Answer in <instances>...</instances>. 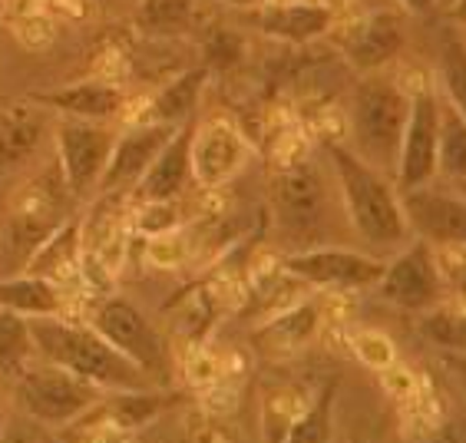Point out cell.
I'll return each instance as SVG.
<instances>
[{"label": "cell", "instance_id": "obj_1", "mask_svg": "<svg viewBox=\"0 0 466 443\" xmlns=\"http://www.w3.org/2000/svg\"><path fill=\"white\" fill-rule=\"evenodd\" d=\"M34 347L50 364H60L76 378L90 380L103 390H146L159 388L143 367H136L123 351H116L96 327L63 321L56 315L27 317Z\"/></svg>", "mask_w": 466, "mask_h": 443}, {"label": "cell", "instance_id": "obj_2", "mask_svg": "<svg viewBox=\"0 0 466 443\" xmlns=\"http://www.w3.org/2000/svg\"><path fill=\"white\" fill-rule=\"evenodd\" d=\"M328 153H331L350 228L374 248H404L410 242V228L400 212V196H397L394 182L364 159H358L348 146L331 143Z\"/></svg>", "mask_w": 466, "mask_h": 443}, {"label": "cell", "instance_id": "obj_3", "mask_svg": "<svg viewBox=\"0 0 466 443\" xmlns=\"http://www.w3.org/2000/svg\"><path fill=\"white\" fill-rule=\"evenodd\" d=\"M407 109H410V96L387 76L368 73L354 90V103H350V143H354V149L350 153L374 166L377 172H384L387 179H394Z\"/></svg>", "mask_w": 466, "mask_h": 443}, {"label": "cell", "instance_id": "obj_4", "mask_svg": "<svg viewBox=\"0 0 466 443\" xmlns=\"http://www.w3.org/2000/svg\"><path fill=\"white\" fill-rule=\"evenodd\" d=\"M17 378L20 408L27 410L34 420L50 427H66L73 420H80L103 398V388L50 361L40 364V367H24Z\"/></svg>", "mask_w": 466, "mask_h": 443}, {"label": "cell", "instance_id": "obj_5", "mask_svg": "<svg viewBox=\"0 0 466 443\" xmlns=\"http://www.w3.org/2000/svg\"><path fill=\"white\" fill-rule=\"evenodd\" d=\"M56 166L70 199L83 202L99 189L103 169L109 163L116 129L96 119H60L56 123Z\"/></svg>", "mask_w": 466, "mask_h": 443}, {"label": "cell", "instance_id": "obj_6", "mask_svg": "<svg viewBox=\"0 0 466 443\" xmlns=\"http://www.w3.org/2000/svg\"><path fill=\"white\" fill-rule=\"evenodd\" d=\"M93 327L106 337L116 351H123L136 367H143L156 384H166L172 374V357L166 337L153 327V321L129 298H106L93 315Z\"/></svg>", "mask_w": 466, "mask_h": 443}, {"label": "cell", "instance_id": "obj_7", "mask_svg": "<svg viewBox=\"0 0 466 443\" xmlns=\"http://www.w3.org/2000/svg\"><path fill=\"white\" fill-rule=\"evenodd\" d=\"M63 196H70L63 186L60 166L40 176V179L24 182L7 199V242L20 255V262H27L30 252L44 242L56 226H63Z\"/></svg>", "mask_w": 466, "mask_h": 443}, {"label": "cell", "instance_id": "obj_8", "mask_svg": "<svg viewBox=\"0 0 466 443\" xmlns=\"http://www.w3.org/2000/svg\"><path fill=\"white\" fill-rule=\"evenodd\" d=\"M271 212L285 236H301L321 226L328 212V189L318 166L301 159L281 166L271 176Z\"/></svg>", "mask_w": 466, "mask_h": 443}, {"label": "cell", "instance_id": "obj_9", "mask_svg": "<svg viewBox=\"0 0 466 443\" xmlns=\"http://www.w3.org/2000/svg\"><path fill=\"white\" fill-rule=\"evenodd\" d=\"M440 116H443V103L433 93H413L410 109H407L404 136L397 149L394 182L397 192L427 186L437 176V143H440Z\"/></svg>", "mask_w": 466, "mask_h": 443}, {"label": "cell", "instance_id": "obj_10", "mask_svg": "<svg viewBox=\"0 0 466 443\" xmlns=\"http://www.w3.org/2000/svg\"><path fill=\"white\" fill-rule=\"evenodd\" d=\"M285 272L295 278L318 285V288H338V291H358L377 285L384 275V262L368 252H354V248H305L285 258Z\"/></svg>", "mask_w": 466, "mask_h": 443}, {"label": "cell", "instance_id": "obj_11", "mask_svg": "<svg viewBox=\"0 0 466 443\" xmlns=\"http://www.w3.org/2000/svg\"><path fill=\"white\" fill-rule=\"evenodd\" d=\"M440 268L433 258V245L413 238L400 248L394 262L384 265V275L377 278L380 298L404 311H431L440 298Z\"/></svg>", "mask_w": 466, "mask_h": 443}, {"label": "cell", "instance_id": "obj_12", "mask_svg": "<svg viewBox=\"0 0 466 443\" xmlns=\"http://www.w3.org/2000/svg\"><path fill=\"white\" fill-rule=\"evenodd\" d=\"M248 156V139L228 119H206V123H198L192 129V146H188L192 182L202 186V189H218L228 179H235L245 169Z\"/></svg>", "mask_w": 466, "mask_h": 443}, {"label": "cell", "instance_id": "obj_13", "mask_svg": "<svg viewBox=\"0 0 466 443\" xmlns=\"http://www.w3.org/2000/svg\"><path fill=\"white\" fill-rule=\"evenodd\" d=\"M400 212L413 236L427 245H463L466 232V206L460 196L443 189H433V182L417 189L397 192Z\"/></svg>", "mask_w": 466, "mask_h": 443}, {"label": "cell", "instance_id": "obj_14", "mask_svg": "<svg viewBox=\"0 0 466 443\" xmlns=\"http://www.w3.org/2000/svg\"><path fill=\"white\" fill-rule=\"evenodd\" d=\"M176 129L179 126H166V123H136V126L126 129L123 136H116V143H113V153H109V163L103 169L96 192H123L136 186L146 166L153 163L156 153L169 143Z\"/></svg>", "mask_w": 466, "mask_h": 443}, {"label": "cell", "instance_id": "obj_15", "mask_svg": "<svg viewBox=\"0 0 466 443\" xmlns=\"http://www.w3.org/2000/svg\"><path fill=\"white\" fill-rule=\"evenodd\" d=\"M192 129L196 119L182 123L169 136V143L162 146L156 159L146 166V172L136 182V196L143 202H169L179 199L182 192L192 182V159H188V146H192Z\"/></svg>", "mask_w": 466, "mask_h": 443}, {"label": "cell", "instance_id": "obj_16", "mask_svg": "<svg viewBox=\"0 0 466 443\" xmlns=\"http://www.w3.org/2000/svg\"><path fill=\"white\" fill-rule=\"evenodd\" d=\"M404 24L394 14H370V17H360L350 24L341 54L354 70L374 73L404 50Z\"/></svg>", "mask_w": 466, "mask_h": 443}, {"label": "cell", "instance_id": "obj_17", "mask_svg": "<svg viewBox=\"0 0 466 443\" xmlns=\"http://www.w3.org/2000/svg\"><path fill=\"white\" fill-rule=\"evenodd\" d=\"M334 10L321 0H275L258 7V30L281 44H311L331 30Z\"/></svg>", "mask_w": 466, "mask_h": 443}, {"label": "cell", "instance_id": "obj_18", "mask_svg": "<svg viewBox=\"0 0 466 443\" xmlns=\"http://www.w3.org/2000/svg\"><path fill=\"white\" fill-rule=\"evenodd\" d=\"M30 100L40 109H56L63 116L73 119H96V123H109L113 116L123 113V90H116L113 83L103 80H83L70 83V86H56V90L34 93Z\"/></svg>", "mask_w": 466, "mask_h": 443}, {"label": "cell", "instance_id": "obj_19", "mask_svg": "<svg viewBox=\"0 0 466 443\" xmlns=\"http://www.w3.org/2000/svg\"><path fill=\"white\" fill-rule=\"evenodd\" d=\"M24 272L40 275L50 285H56V288L76 278V272H80V222L66 218L63 226H56L30 252V258L24 262Z\"/></svg>", "mask_w": 466, "mask_h": 443}, {"label": "cell", "instance_id": "obj_20", "mask_svg": "<svg viewBox=\"0 0 466 443\" xmlns=\"http://www.w3.org/2000/svg\"><path fill=\"white\" fill-rule=\"evenodd\" d=\"M208 83L206 66H192V70H182L176 80H169L156 93L149 106L139 113V123H166V126H182L196 116V106L202 100V90Z\"/></svg>", "mask_w": 466, "mask_h": 443}, {"label": "cell", "instance_id": "obj_21", "mask_svg": "<svg viewBox=\"0 0 466 443\" xmlns=\"http://www.w3.org/2000/svg\"><path fill=\"white\" fill-rule=\"evenodd\" d=\"M46 119L36 103H20L0 113V169H17L36 153Z\"/></svg>", "mask_w": 466, "mask_h": 443}, {"label": "cell", "instance_id": "obj_22", "mask_svg": "<svg viewBox=\"0 0 466 443\" xmlns=\"http://www.w3.org/2000/svg\"><path fill=\"white\" fill-rule=\"evenodd\" d=\"M0 307H10L24 317L56 315L63 307V295L56 285H50L40 275L20 272L14 278L0 281Z\"/></svg>", "mask_w": 466, "mask_h": 443}, {"label": "cell", "instance_id": "obj_23", "mask_svg": "<svg viewBox=\"0 0 466 443\" xmlns=\"http://www.w3.org/2000/svg\"><path fill=\"white\" fill-rule=\"evenodd\" d=\"M169 404H172V398L156 394V388L116 390L109 400L106 398L99 400V408L106 410V417L113 420V427H119V430H139V427L153 424L156 417L169 408Z\"/></svg>", "mask_w": 466, "mask_h": 443}, {"label": "cell", "instance_id": "obj_24", "mask_svg": "<svg viewBox=\"0 0 466 443\" xmlns=\"http://www.w3.org/2000/svg\"><path fill=\"white\" fill-rule=\"evenodd\" d=\"M437 172H443L450 182L463 186L466 172V126L463 113L453 103L440 116V143H437Z\"/></svg>", "mask_w": 466, "mask_h": 443}, {"label": "cell", "instance_id": "obj_25", "mask_svg": "<svg viewBox=\"0 0 466 443\" xmlns=\"http://www.w3.org/2000/svg\"><path fill=\"white\" fill-rule=\"evenodd\" d=\"M198 0H143L139 4V30L149 36H176L188 30Z\"/></svg>", "mask_w": 466, "mask_h": 443}, {"label": "cell", "instance_id": "obj_26", "mask_svg": "<svg viewBox=\"0 0 466 443\" xmlns=\"http://www.w3.org/2000/svg\"><path fill=\"white\" fill-rule=\"evenodd\" d=\"M34 337H30L27 317L0 307V371L4 374H20L30 364L34 354Z\"/></svg>", "mask_w": 466, "mask_h": 443}, {"label": "cell", "instance_id": "obj_27", "mask_svg": "<svg viewBox=\"0 0 466 443\" xmlns=\"http://www.w3.org/2000/svg\"><path fill=\"white\" fill-rule=\"evenodd\" d=\"M331 404H334V388H328L318 398V404L288 430V437L291 440H324V437L331 434Z\"/></svg>", "mask_w": 466, "mask_h": 443}, {"label": "cell", "instance_id": "obj_28", "mask_svg": "<svg viewBox=\"0 0 466 443\" xmlns=\"http://www.w3.org/2000/svg\"><path fill=\"white\" fill-rule=\"evenodd\" d=\"M314 325H318V315H314L311 305H305V307H295V311L275 317L265 335H275L279 341H288V344H301L311 337Z\"/></svg>", "mask_w": 466, "mask_h": 443}, {"label": "cell", "instance_id": "obj_29", "mask_svg": "<svg viewBox=\"0 0 466 443\" xmlns=\"http://www.w3.org/2000/svg\"><path fill=\"white\" fill-rule=\"evenodd\" d=\"M443 83H447L450 103L463 113L466 80H463V46L460 44H447V50H443Z\"/></svg>", "mask_w": 466, "mask_h": 443}, {"label": "cell", "instance_id": "obj_30", "mask_svg": "<svg viewBox=\"0 0 466 443\" xmlns=\"http://www.w3.org/2000/svg\"><path fill=\"white\" fill-rule=\"evenodd\" d=\"M423 335L437 344L463 347V317H457L453 311H431L423 321Z\"/></svg>", "mask_w": 466, "mask_h": 443}, {"label": "cell", "instance_id": "obj_31", "mask_svg": "<svg viewBox=\"0 0 466 443\" xmlns=\"http://www.w3.org/2000/svg\"><path fill=\"white\" fill-rule=\"evenodd\" d=\"M179 226V212H176V199L169 202H146L143 216H139V228L146 236H169Z\"/></svg>", "mask_w": 466, "mask_h": 443}, {"label": "cell", "instance_id": "obj_32", "mask_svg": "<svg viewBox=\"0 0 466 443\" xmlns=\"http://www.w3.org/2000/svg\"><path fill=\"white\" fill-rule=\"evenodd\" d=\"M410 14H417V17H423V14H433V7H437V0H400Z\"/></svg>", "mask_w": 466, "mask_h": 443}, {"label": "cell", "instance_id": "obj_33", "mask_svg": "<svg viewBox=\"0 0 466 443\" xmlns=\"http://www.w3.org/2000/svg\"><path fill=\"white\" fill-rule=\"evenodd\" d=\"M222 4H228V7H258L261 0H222Z\"/></svg>", "mask_w": 466, "mask_h": 443}]
</instances>
